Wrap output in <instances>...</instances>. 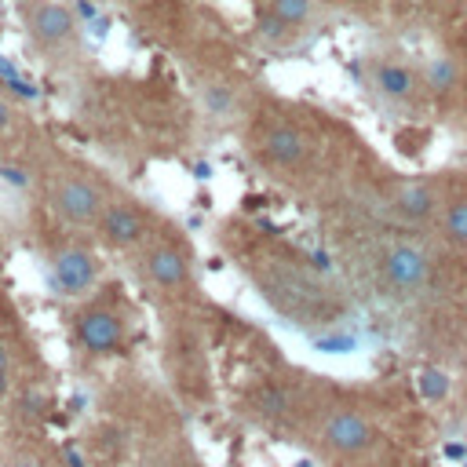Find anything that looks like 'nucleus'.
I'll use <instances>...</instances> for the list:
<instances>
[{"label": "nucleus", "mask_w": 467, "mask_h": 467, "mask_svg": "<svg viewBox=\"0 0 467 467\" xmlns=\"http://www.w3.org/2000/svg\"><path fill=\"white\" fill-rule=\"evenodd\" d=\"M438 259L416 237H387L372 252V285L390 303H420L434 292Z\"/></svg>", "instance_id": "nucleus-6"}, {"label": "nucleus", "mask_w": 467, "mask_h": 467, "mask_svg": "<svg viewBox=\"0 0 467 467\" xmlns=\"http://www.w3.org/2000/svg\"><path fill=\"white\" fill-rule=\"evenodd\" d=\"M434 226H438V237L445 244L463 248L467 244V193H449V201H445V208H441Z\"/></svg>", "instance_id": "nucleus-16"}, {"label": "nucleus", "mask_w": 467, "mask_h": 467, "mask_svg": "<svg viewBox=\"0 0 467 467\" xmlns=\"http://www.w3.org/2000/svg\"><path fill=\"white\" fill-rule=\"evenodd\" d=\"M0 467H62V456L40 438H18L0 449Z\"/></svg>", "instance_id": "nucleus-15"}, {"label": "nucleus", "mask_w": 467, "mask_h": 467, "mask_svg": "<svg viewBox=\"0 0 467 467\" xmlns=\"http://www.w3.org/2000/svg\"><path fill=\"white\" fill-rule=\"evenodd\" d=\"M131 266H135V277L139 285L150 292V299L164 310H182L193 303L197 296V259H193V248L190 241L161 223V230L131 255Z\"/></svg>", "instance_id": "nucleus-4"}, {"label": "nucleus", "mask_w": 467, "mask_h": 467, "mask_svg": "<svg viewBox=\"0 0 467 467\" xmlns=\"http://www.w3.org/2000/svg\"><path fill=\"white\" fill-rule=\"evenodd\" d=\"M197 99H201V109L212 117V120H234L241 113V91L226 80V77H208L197 84Z\"/></svg>", "instance_id": "nucleus-14"}, {"label": "nucleus", "mask_w": 467, "mask_h": 467, "mask_svg": "<svg viewBox=\"0 0 467 467\" xmlns=\"http://www.w3.org/2000/svg\"><path fill=\"white\" fill-rule=\"evenodd\" d=\"M241 270L255 292L296 328H336L347 317L343 296L296 252L281 244H252L241 252Z\"/></svg>", "instance_id": "nucleus-1"}, {"label": "nucleus", "mask_w": 467, "mask_h": 467, "mask_svg": "<svg viewBox=\"0 0 467 467\" xmlns=\"http://www.w3.org/2000/svg\"><path fill=\"white\" fill-rule=\"evenodd\" d=\"M131 339V306L120 288L102 285L88 299L69 306V347L84 361H106L128 350Z\"/></svg>", "instance_id": "nucleus-5"}, {"label": "nucleus", "mask_w": 467, "mask_h": 467, "mask_svg": "<svg viewBox=\"0 0 467 467\" xmlns=\"http://www.w3.org/2000/svg\"><path fill=\"white\" fill-rule=\"evenodd\" d=\"M26 128V113L22 106L11 99V91L0 88V146H11Z\"/></svg>", "instance_id": "nucleus-19"}, {"label": "nucleus", "mask_w": 467, "mask_h": 467, "mask_svg": "<svg viewBox=\"0 0 467 467\" xmlns=\"http://www.w3.org/2000/svg\"><path fill=\"white\" fill-rule=\"evenodd\" d=\"M368 88L379 102L398 106V109L416 106L420 95L427 91L423 77L409 62H398V58H372L368 62Z\"/></svg>", "instance_id": "nucleus-13"}, {"label": "nucleus", "mask_w": 467, "mask_h": 467, "mask_svg": "<svg viewBox=\"0 0 467 467\" xmlns=\"http://www.w3.org/2000/svg\"><path fill=\"white\" fill-rule=\"evenodd\" d=\"M463 248H467V244H463Z\"/></svg>", "instance_id": "nucleus-22"}, {"label": "nucleus", "mask_w": 467, "mask_h": 467, "mask_svg": "<svg viewBox=\"0 0 467 467\" xmlns=\"http://www.w3.org/2000/svg\"><path fill=\"white\" fill-rule=\"evenodd\" d=\"M317 394L310 376L299 372H266L255 383H248L241 398V412L270 431H303L306 416L317 409Z\"/></svg>", "instance_id": "nucleus-7"}, {"label": "nucleus", "mask_w": 467, "mask_h": 467, "mask_svg": "<svg viewBox=\"0 0 467 467\" xmlns=\"http://www.w3.org/2000/svg\"><path fill=\"white\" fill-rule=\"evenodd\" d=\"M117 186L99 175L95 168L73 161V157H55L44 164L40 171V193H44V208L51 212V219L66 230V234H84L91 237L109 193Z\"/></svg>", "instance_id": "nucleus-3"}, {"label": "nucleus", "mask_w": 467, "mask_h": 467, "mask_svg": "<svg viewBox=\"0 0 467 467\" xmlns=\"http://www.w3.org/2000/svg\"><path fill=\"white\" fill-rule=\"evenodd\" d=\"M263 15L281 22L285 29L299 33L317 18V0H263Z\"/></svg>", "instance_id": "nucleus-17"}, {"label": "nucleus", "mask_w": 467, "mask_h": 467, "mask_svg": "<svg viewBox=\"0 0 467 467\" xmlns=\"http://www.w3.org/2000/svg\"><path fill=\"white\" fill-rule=\"evenodd\" d=\"M161 223L164 219L142 197H135V193H128V190L117 186L109 193V201H106L95 230H91V241L99 248H106V252H117V255H128L131 259L161 230Z\"/></svg>", "instance_id": "nucleus-10"}, {"label": "nucleus", "mask_w": 467, "mask_h": 467, "mask_svg": "<svg viewBox=\"0 0 467 467\" xmlns=\"http://www.w3.org/2000/svg\"><path fill=\"white\" fill-rule=\"evenodd\" d=\"M44 270H47V285L55 299H62L66 306L102 288V255L95 252V244L84 241V234H66L62 241H55L47 248Z\"/></svg>", "instance_id": "nucleus-11"}, {"label": "nucleus", "mask_w": 467, "mask_h": 467, "mask_svg": "<svg viewBox=\"0 0 467 467\" xmlns=\"http://www.w3.org/2000/svg\"><path fill=\"white\" fill-rule=\"evenodd\" d=\"M248 153L266 175L292 182L314 168L317 139L299 120L285 117V113H266L248 131Z\"/></svg>", "instance_id": "nucleus-8"}, {"label": "nucleus", "mask_w": 467, "mask_h": 467, "mask_svg": "<svg viewBox=\"0 0 467 467\" xmlns=\"http://www.w3.org/2000/svg\"><path fill=\"white\" fill-rule=\"evenodd\" d=\"M299 434L328 467H358L383 456V427L350 401H317Z\"/></svg>", "instance_id": "nucleus-2"}, {"label": "nucleus", "mask_w": 467, "mask_h": 467, "mask_svg": "<svg viewBox=\"0 0 467 467\" xmlns=\"http://www.w3.org/2000/svg\"><path fill=\"white\" fill-rule=\"evenodd\" d=\"M29 47L51 69H73L84 55L80 22L66 0H22L18 7Z\"/></svg>", "instance_id": "nucleus-9"}, {"label": "nucleus", "mask_w": 467, "mask_h": 467, "mask_svg": "<svg viewBox=\"0 0 467 467\" xmlns=\"http://www.w3.org/2000/svg\"><path fill=\"white\" fill-rule=\"evenodd\" d=\"M423 84H427L431 95H449V91L460 84V69H456V62H452L449 55L431 58L427 69H423Z\"/></svg>", "instance_id": "nucleus-18"}, {"label": "nucleus", "mask_w": 467, "mask_h": 467, "mask_svg": "<svg viewBox=\"0 0 467 467\" xmlns=\"http://www.w3.org/2000/svg\"><path fill=\"white\" fill-rule=\"evenodd\" d=\"M358 467H387V463H383V456H379V460H368V463H358Z\"/></svg>", "instance_id": "nucleus-21"}, {"label": "nucleus", "mask_w": 467, "mask_h": 467, "mask_svg": "<svg viewBox=\"0 0 467 467\" xmlns=\"http://www.w3.org/2000/svg\"><path fill=\"white\" fill-rule=\"evenodd\" d=\"M449 193L438 179H427V175H409V179H394V186L387 190V212L409 226V230H420V226H434L441 208H445Z\"/></svg>", "instance_id": "nucleus-12"}, {"label": "nucleus", "mask_w": 467, "mask_h": 467, "mask_svg": "<svg viewBox=\"0 0 467 467\" xmlns=\"http://www.w3.org/2000/svg\"><path fill=\"white\" fill-rule=\"evenodd\" d=\"M15 387H18V358H15L11 339H7L4 328H0V409L11 401Z\"/></svg>", "instance_id": "nucleus-20"}]
</instances>
